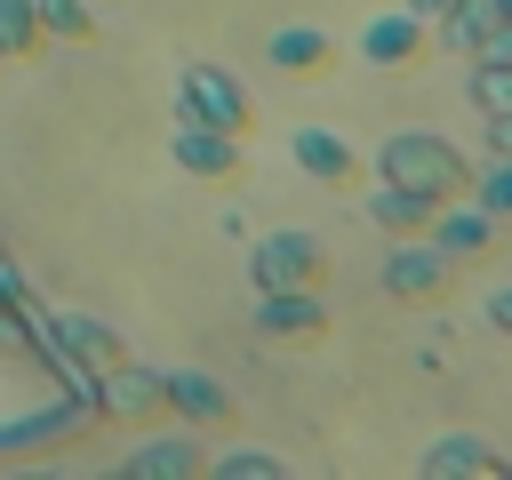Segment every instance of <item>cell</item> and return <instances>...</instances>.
I'll return each mask as SVG.
<instances>
[{
	"mask_svg": "<svg viewBox=\"0 0 512 480\" xmlns=\"http://www.w3.org/2000/svg\"><path fill=\"white\" fill-rule=\"evenodd\" d=\"M96 408H104V416H136V424L168 416V400H160V368H136V360L104 368V376H96Z\"/></svg>",
	"mask_w": 512,
	"mask_h": 480,
	"instance_id": "9",
	"label": "cell"
},
{
	"mask_svg": "<svg viewBox=\"0 0 512 480\" xmlns=\"http://www.w3.org/2000/svg\"><path fill=\"white\" fill-rule=\"evenodd\" d=\"M480 120H488V152L512 160V104H496V112H480Z\"/></svg>",
	"mask_w": 512,
	"mask_h": 480,
	"instance_id": "24",
	"label": "cell"
},
{
	"mask_svg": "<svg viewBox=\"0 0 512 480\" xmlns=\"http://www.w3.org/2000/svg\"><path fill=\"white\" fill-rule=\"evenodd\" d=\"M328 328V304L320 288H280V296H256V336L272 344H296V336H320Z\"/></svg>",
	"mask_w": 512,
	"mask_h": 480,
	"instance_id": "11",
	"label": "cell"
},
{
	"mask_svg": "<svg viewBox=\"0 0 512 480\" xmlns=\"http://www.w3.org/2000/svg\"><path fill=\"white\" fill-rule=\"evenodd\" d=\"M472 64H512V24H488L472 40Z\"/></svg>",
	"mask_w": 512,
	"mask_h": 480,
	"instance_id": "22",
	"label": "cell"
},
{
	"mask_svg": "<svg viewBox=\"0 0 512 480\" xmlns=\"http://www.w3.org/2000/svg\"><path fill=\"white\" fill-rule=\"evenodd\" d=\"M176 120L248 136V128H256V96H248L224 64H184V72H176Z\"/></svg>",
	"mask_w": 512,
	"mask_h": 480,
	"instance_id": "2",
	"label": "cell"
},
{
	"mask_svg": "<svg viewBox=\"0 0 512 480\" xmlns=\"http://www.w3.org/2000/svg\"><path fill=\"white\" fill-rule=\"evenodd\" d=\"M432 216H440V200H424V192H400V184L368 192V224H384V232H424Z\"/></svg>",
	"mask_w": 512,
	"mask_h": 480,
	"instance_id": "16",
	"label": "cell"
},
{
	"mask_svg": "<svg viewBox=\"0 0 512 480\" xmlns=\"http://www.w3.org/2000/svg\"><path fill=\"white\" fill-rule=\"evenodd\" d=\"M424 40H432V24H424V16L384 8V16H368V24H360V64L400 72V64H416V56H424Z\"/></svg>",
	"mask_w": 512,
	"mask_h": 480,
	"instance_id": "5",
	"label": "cell"
},
{
	"mask_svg": "<svg viewBox=\"0 0 512 480\" xmlns=\"http://www.w3.org/2000/svg\"><path fill=\"white\" fill-rule=\"evenodd\" d=\"M264 56H272V72L312 80V72H328V64H336V40H328L320 24H280V32L264 40Z\"/></svg>",
	"mask_w": 512,
	"mask_h": 480,
	"instance_id": "13",
	"label": "cell"
},
{
	"mask_svg": "<svg viewBox=\"0 0 512 480\" xmlns=\"http://www.w3.org/2000/svg\"><path fill=\"white\" fill-rule=\"evenodd\" d=\"M176 168L184 176H200V184H224V176H240V136H224V128H192V120H176Z\"/></svg>",
	"mask_w": 512,
	"mask_h": 480,
	"instance_id": "10",
	"label": "cell"
},
{
	"mask_svg": "<svg viewBox=\"0 0 512 480\" xmlns=\"http://www.w3.org/2000/svg\"><path fill=\"white\" fill-rule=\"evenodd\" d=\"M496 232H504V224H496L488 208H472V200H440V216L424 224V240H432L440 256H456V264H480V256L496 248Z\"/></svg>",
	"mask_w": 512,
	"mask_h": 480,
	"instance_id": "6",
	"label": "cell"
},
{
	"mask_svg": "<svg viewBox=\"0 0 512 480\" xmlns=\"http://www.w3.org/2000/svg\"><path fill=\"white\" fill-rule=\"evenodd\" d=\"M424 480H512V464H504L488 440L448 432V440H432V448H424Z\"/></svg>",
	"mask_w": 512,
	"mask_h": 480,
	"instance_id": "12",
	"label": "cell"
},
{
	"mask_svg": "<svg viewBox=\"0 0 512 480\" xmlns=\"http://www.w3.org/2000/svg\"><path fill=\"white\" fill-rule=\"evenodd\" d=\"M208 472H216V480H280L288 464L264 456V448H232V456H208Z\"/></svg>",
	"mask_w": 512,
	"mask_h": 480,
	"instance_id": "20",
	"label": "cell"
},
{
	"mask_svg": "<svg viewBox=\"0 0 512 480\" xmlns=\"http://www.w3.org/2000/svg\"><path fill=\"white\" fill-rule=\"evenodd\" d=\"M288 152H296V168H304V176H320V184H344V176L360 168V152H352L336 128H296V136H288Z\"/></svg>",
	"mask_w": 512,
	"mask_h": 480,
	"instance_id": "14",
	"label": "cell"
},
{
	"mask_svg": "<svg viewBox=\"0 0 512 480\" xmlns=\"http://www.w3.org/2000/svg\"><path fill=\"white\" fill-rule=\"evenodd\" d=\"M480 8H488V16H496V24H512V0H480Z\"/></svg>",
	"mask_w": 512,
	"mask_h": 480,
	"instance_id": "27",
	"label": "cell"
},
{
	"mask_svg": "<svg viewBox=\"0 0 512 480\" xmlns=\"http://www.w3.org/2000/svg\"><path fill=\"white\" fill-rule=\"evenodd\" d=\"M40 8V32H64V40H96V8L88 0H32Z\"/></svg>",
	"mask_w": 512,
	"mask_h": 480,
	"instance_id": "19",
	"label": "cell"
},
{
	"mask_svg": "<svg viewBox=\"0 0 512 480\" xmlns=\"http://www.w3.org/2000/svg\"><path fill=\"white\" fill-rule=\"evenodd\" d=\"M464 192H472V208H488L496 224H512V160H504V152H496L488 168H472V184H464Z\"/></svg>",
	"mask_w": 512,
	"mask_h": 480,
	"instance_id": "18",
	"label": "cell"
},
{
	"mask_svg": "<svg viewBox=\"0 0 512 480\" xmlns=\"http://www.w3.org/2000/svg\"><path fill=\"white\" fill-rule=\"evenodd\" d=\"M384 288H392L400 304H440V296L456 288V256H440L432 240H408V248L384 256Z\"/></svg>",
	"mask_w": 512,
	"mask_h": 480,
	"instance_id": "4",
	"label": "cell"
},
{
	"mask_svg": "<svg viewBox=\"0 0 512 480\" xmlns=\"http://www.w3.org/2000/svg\"><path fill=\"white\" fill-rule=\"evenodd\" d=\"M400 8H408V16H424V24H440V16L456 8V0H400Z\"/></svg>",
	"mask_w": 512,
	"mask_h": 480,
	"instance_id": "26",
	"label": "cell"
},
{
	"mask_svg": "<svg viewBox=\"0 0 512 480\" xmlns=\"http://www.w3.org/2000/svg\"><path fill=\"white\" fill-rule=\"evenodd\" d=\"M48 32H40V8L32 0H0V64H16V56H32Z\"/></svg>",
	"mask_w": 512,
	"mask_h": 480,
	"instance_id": "17",
	"label": "cell"
},
{
	"mask_svg": "<svg viewBox=\"0 0 512 480\" xmlns=\"http://www.w3.org/2000/svg\"><path fill=\"white\" fill-rule=\"evenodd\" d=\"M472 104H480V112L512 104V64H472Z\"/></svg>",
	"mask_w": 512,
	"mask_h": 480,
	"instance_id": "21",
	"label": "cell"
},
{
	"mask_svg": "<svg viewBox=\"0 0 512 480\" xmlns=\"http://www.w3.org/2000/svg\"><path fill=\"white\" fill-rule=\"evenodd\" d=\"M480 312H488V328H504V336H512V288H488V296H480Z\"/></svg>",
	"mask_w": 512,
	"mask_h": 480,
	"instance_id": "25",
	"label": "cell"
},
{
	"mask_svg": "<svg viewBox=\"0 0 512 480\" xmlns=\"http://www.w3.org/2000/svg\"><path fill=\"white\" fill-rule=\"evenodd\" d=\"M0 352H32V328H24V312L8 304V288H0Z\"/></svg>",
	"mask_w": 512,
	"mask_h": 480,
	"instance_id": "23",
	"label": "cell"
},
{
	"mask_svg": "<svg viewBox=\"0 0 512 480\" xmlns=\"http://www.w3.org/2000/svg\"><path fill=\"white\" fill-rule=\"evenodd\" d=\"M48 336H56L64 368H80V376H104V368H120V360H128V344H120L104 320H88V312H56V320H48Z\"/></svg>",
	"mask_w": 512,
	"mask_h": 480,
	"instance_id": "7",
	"label": "cell"
},
{
	"mask_svg": "<svg viewBox=\"0 0 512 480\" xmlns=\"http://www.w3.org/2000/svg\"><path fill=\"white\" fill-rule=\"evenodd\" d=\"M248 280H256V296H280V288H328V248H320V232H296V224L264 232V240L248 248Z\"/></svg>",
	"mask_w": 512,
	"mask_h": 480,
	"instance_id": "3",
	"label": "cell"
},
{
	"mask_svg": "<svg viewBox=\"0 0 512 480\" xmlns=\"http://www.w3.org/2000/svg\"><path fill=\"white\" fill-rule=\"evenodd\" d=\"M376 184H400V192H424V200H456L472 184V160L432 128H392L376 144Z\"/></svg>",
	"mask_w": 512,
	"mask_h": 480,
	"instance_id": "1",
	"label": "cell"
},
{
	"mask_svg": "<svg viewBox=\"0 0 512 480\" xmlns=\"http://www.w3.org/2000/svg\"><path fill=\"white\" fill-rule=\"evenodd\" d=\"M208 472V448L200 440H152V448H128V480H200Z\"/></svg>",
	"mask_w": 512,
	"mask_h": 480,
	"instance_id": "15",
	"label": "cell"
},
{
	"mask_svg": "<svg viewBox=\"0 0 512 480\" xmlns=\"http://www.w3.org/2000/svg\"><path fill=\"white\" fill-rule=\"evenodd\" d=\"M160 400H168V416H184V424H232V416H240V400H232L208 368H168V376H160Z\"/></svg>",
	"mask_w": 512,
	"mask_h": 480,
	"instance_id": "8",
	"label": "cell"
}]
</instances>
